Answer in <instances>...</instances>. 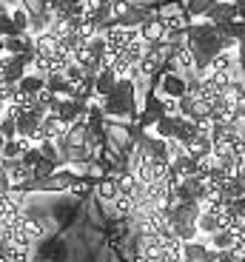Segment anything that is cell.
Masks as SVG:
<instances>
[{
	"label": "cell",
	"instance_id": "6da1fadb",
	"mask_svg": "<svg viewBox=\"0 0 245 262\" xmlns=\"http://www.w3.org/2000/svg\"><path fill=\"white\" fill-rule=\"evenodd\" d=\"M103 114L117 120H137V89L128 77L117 80V89L112 92V97L103 100Z\"/></svg>",
	"mask_w": 245,
	"mask_h": 262
},
{
	"label": "cell",
	"instance_id": "7a4b0ae2",
	"mask_svg": "<svg viewBox=\"0 0 245 262\" xmlns=\"http://www.w3.org/2000/svg\"><path fill=\"white\" fill-rule=\"evenodd\" d=\"M166 117V105H163V97L160 94H148L146 97V108L137 114V128L140 131H148Z\"/></svg>",
	"mask_w": 245,
	"mask_h": 262
},
{
	"label": "cell",
	"instance_id": "3957f363",
	"mask_svg": "<svg viewBox=\"0 0 245 262\" xmlns=\"http://www.w3.org/2000/svg\"><path fill=\"white\" fill-rule=\"evenodd\" d=\"M186 94H188L186 74H180V72H163V77H160V97L180 100V97H186Z\"/></svg>",
	"mask_w": 245,
	"mask_h": 262
},
{
	"label": "cell",
	"instance_id": "277c9868",
	"mask_svg": "<svg viewBox=\"0 0 245 262\" xmlns=\"http://www.w3.org/2000/svg\"><path fill=\"white\" fill-rule=\"evenodd\" d=\"M199 214H203L199 203H177L168 211V223L171 225H197Z\"/></svg>",
	"mask_w": 245,
	"mask_h": 262
},
{
	"label": "cell",
	"instance_id": "5b68a950",
	"mask_svg": "<svg viewBox=\"0 0 245 262\" xmlns=\"http://www.w3.org/2000/svg\"><path fill=\"white\" fill-rule=\"evenodd\" d=\"M140 32V40H143V43H148V46H154V43H163V40H166V26H163V20L157 17V14H154L151 20H146V23H143V26L137 29Z\"/></svg>",
	"mask_w": 245,
	"mask_h": 262
},
{
	"label": "cell",
	"instance_id": "8992f818",
	"mask_svg": "<svg viewBox=\"0 0 245 262\" xmlns=\"http://www.w3.org/2000/svg\"><path fill=\"white\" fill-rule=\"evenodd\" d=\"M57 117H60V123L66 125H74L77 120H86V103H77V100H63L60 103V108H57Z\"/></svg>",
	"mask_w": 245,
	"mask_h": 262
},
{
	"label": "cell",
	"instance_id": "52a82bcc",
	"mask_svg": "<svg viewBox=\"0 0 245 262\" xmlns=\"http://www.w3.org/2000/svg\"><path fill=\"white\" fill-rule=\"evenodd\" d=\"M183 259L186 262H214V251L208 243L194 239V243H183Z\"/></svg>",
	"mask_w": 245,
	"mask_h": 262
},
{
	"label": "cell",
	"instance_id": "ba28073f",
	"mask_svg": "<svg viewBox=\"0 0 245 262\" xmlns=\"http://www.w3.org/2000/svg\"><path fill=\"white\" fill-rule=\"evenodd\" d=\"M26 66H23V60L20 57H9L6 63L0 66V77H3V85H17L20 80L26 77Z\"/></svg>",
	"mask_w": 245,
	"mask_h": 262
},
{
	"label": "cell",
	"instance_id": "9c48e42d",
	"mask_svg": "<svg viewBox=\"0 0 245 262\" xmlns=\"http://www.w3.org/2000/svg\"><path fill=\"white\" fill-rule=\"evenodd\" d=\"M199 137V128L194 120H186L177 114V128H174V143H180L183 148H186L188 143H194V140Z\"/></svg>",
	"mask_w": 245,
	"mask_h": 262
},
{
	"label": "cell",
	"instance_id": "30bf717a",
	"mask_svg": "<svg viewBox=\"0 0 245 262\" xmlns=\"http://www.w3.org/2000/svg\"><path fill=\"white\" fill-rule=\"evenodd\" d=\"M63 134H66V125L60 123L57 114H46V117L40 120V140H54L57 143Z\"/></svg>",
	"mask_w": 245,
	"mask_h": 262
},
{
	"label": "cell",
	"instance_id": "8fae6325",
	"mask_svg": "<svg viewBox=\"0 0 245 262\" xmlns=\"http://www.w3.org/2000/svg\"><path fill=\"white\" fill-rule=\"evenodd\" d=\"M117 74L112 72V69H103V72L97 74V77H94V94H97V97H112V92L114 89H117Z\"/></svg>",
	"mask_w": 245,
	"mask_h": 262
},
{
	"label": "cell",
	"instance_id": "7c38bea8",
	"mask_svg": "<svg viewBox=\"0 0 245 262\" xmlns=\"http://www.w3.org/2000/svg\"><path fill=\"white\" fill-rule=\"evenodd\" d=\"M171 168L177 171L183 180H186V177H197V174H199V160H194L191 154L183 151V154H177V157L171 160Z\"/></svg>",
	"mask_w": 245,
	"mask_h": 262
},
{
	"label": "cell",
	"instance_id": "4fadbf2b",
	"mask_svg": "<svg viewBox=\"0 0 245 262\" xmlns=\"http://www.w3.org/2000/svg\"><path fill=\"white\" fill-rule=\"evenodd\" d=\"M32 43H34L37 57H52V54L60 49V40L54 37L52 32H43V34H37V37H32Z\"/></svg>",
	"mask_w": 245,
	"mask_h": 262
},
{
	"label": "cell",
	"instance_id": "5bb4252c",
	"mask_svg": "<svg viewBox=\"0 0 245 262\" xmlns=\"http://www.w3.org/2000/svg\"><path fill=\"white\" fill-rule=\"evenodd\" d=\"M222 228V214H211V211H203L199 214V220H197V231H199V236H211V234H217V231Z\"/></svg>",
	"mask_w": 245,
	"mask_h": 262
},
{
	"label": "cell",
	"instance_id": "9a60e30c",
	"mask_svg": "<svg viewBox=\"0 0 245 262\" xmlns=\"http://www.w3.org/2000/svg\"><path fill=\"white\" fill-rule=\"evenodd\" d=\"M206 20L211 23V26H217V23H228V20H237V3H217V6L206 14Z\"/></svg>",
	"mask_w": 245,
	"mask_h": 262
},
{
	"label": "cell",
	"instance_id": "2e32d148",
	"mask_svg": "<svg viewBox=\"0 0 245 262\" xmlns=\"http://www.w3.org/2000/svg\"><path fill=\"white\" fill-rule=\"evenodd\" d=\"M17 89H20V94L23 97H37L43 89H46V77H40V74H32V72H26V77L17 83Z\"/></svg>",
	"mask_w": 245,
	"mask_h": 262
},
{
	"label": "cell",
	"instance_id": "e0dca14e",
	"mask_svg": "<svg viewBox=\"0 0 245 262\" xmlns=\"http://www.w3.org/2000/svg\"><path fill=\"white\" fill-rule=\"evenodd\" d=\"M206 243L211 245V251H231L234 245H237V236H234L231 228H219L217 234L208 236Z\"/></svg>",
	"mask_w": 245,
	"mask_h": 262
},
{
	"label": "cell",
	"instance_id": "ac0fdd59",
	"mask_svg": "<svg viewBox=\"0 0 245 262\" xmlns=\"http://www.w3.org/2000/svg\"><path fill=\"white\" fill-rule=\"evenodd\" d=\"M217 6V0H186V17H191V23L194 20H206V14L211 12V9Z\"/></svg>",
	"mask_w": 245,
	"mask_h": 262
},
{
	"label": "cell",
	"instance_id": "d6986e66",
	"mask_svg": "<svg viewBox=\"0 0 245 262\" xmlns=\"http://www.w3.org/2000/svg\"><path fill=\"white\" fill-rule=\"evenodd\" d=\"M186 154H191L194 160H199V163H203V160H208V157H211V137L199 134L194 143L186 145Z\"/></svg>",
	"mask_w": 245,
	"mask_h": 262
},
{
	"label": "cell",
	"instance_id": "ffe728a7",
	"mask_svg": "<svg viewBox=\"0 0 245 262\" xmlns=\"http://www.w3.org/2000/svg\"><path fill=\"white\" fill-rule=\"evenodd\" d=\"M208 72H219V74H234L237 72V54L234 52H219L217 57H214L211 69Z\"/></svg>",
	"mask_w": 245,
	"mask_h": 262
},
{
	"label": "cell",
	"instance_id": "44dd1931",
	"mask_svg": "<svg viewBox=\"0 0 245 262\" xmlns=\"http://www.w3.org/2000/svg\"><path fill=\"white\" fill-rule=\"evenodd\" d=\"M146 54H148V43H143L140 37H137V40H131V43H128V46L123 49V57H126L131 66H140Z\"/></svg>",
	"mask_w": 245,
	"mask_h": 262
},
{
	"label": "cell",
	"instance_id": "7402d4cb",
	"mask_svg": "<svg viewBox=\"0 0 245 262\" xmlns=\"http://www.w3.org/2000/svg\"><path fill=\"white\" fill-rule=\"evenodd\" d=\"M3 254H6L9 262H32V248H29V245L6 243L3 245Z\"/></svg>",
	"mask_w": 245,
	"mask_h": 262
},
{
	"label": "cell",
	"instance_id": "603a6c76",
	"mask_svg": "<svg viewBox=\"0 0 245 262\" xmlns=\"http://www.w3.org/2000/svg\"><path fill=\"white\" fill-rule=\"evenodd\" d=\"M94 191H97V196L100 200H106V203H114L117 200V180L114 177H100V183L94 185Z\"/></svg>",
	"mask_w": 245,
	"mask_h": 262
},
{
	"label": "cell",
	"instance_id": "cb8c5ba5",
	"mask_svg": "<svg viewBox=\"0 0 245 262\" xmlns=\"http://www.w3.org/2000/svg\"><path fill=\"white\" fill-rule=\"evenodd\" d=\"M211 114H214V108H211V103H208V100H203V97H194L191 114H188L186 120H194V123H203V120H211Z\"/></svg>",
	"mask_w": 245,
	"mask_h": 262
},
{
	"label": "cell",
	"instance_id": "d4e9b609",
	"mask_svg": "<svg viewBox=\"0 0 245 262\" xmlns=\"http://www.w3.org/2000/svg\"><path fill=\"white\" fill-rule=\"evenodd\" d=\"M114 214L117 216H131L134 208H137V200L134 196H126V194H117V200H114Z\"/></svg>",
	"mask_w": 245,
	"mask_h": 262
},
{
	"label": "cell",
	"instance_id": "484cf974",
	"mask_svg": "<svg viewBox=\"0 0 245 262\" xmlns=\"http://www.w3.org/2000/svg\"><path fill=\"white\" fill-rule=\"evenodd\" d=\"M37 148H40V154H43V160H52L54 165H66V163H63V157H60L57 143H54V140H40Z\"/></svg>",
	"mask_w": 245,
	"mask_h": 262
},
{
	"label": "cell",
	"instance_id": "4316f807",
	"mask_svg": "<svg viewBox=\"0 0 245 262\" xmlns=\"http://www.w3.org/2000/svg\"><path fill=\"white\" fill-rule=\"evenodd\" d=\"M174 128H177V117H163L157 125H154V137L174 140Z\"/></svg>",
	"mask_w": 245,
	"mask_h": 262
},
{
	"label": "cell",
	"instance_id": "83f0119b",
	"mask_svg": "<svg viewBox=\"0 0 245 262\" xmlns=\"http://www.w3.org/2000/svg\"><path fill=\"white\" fill-rule=\"evenodd\" d=\"M117 191L120 194H126V196H134V191H137V180H134L131 171H123V174H117Z\"/></svg>",
	"mask_w": 245,
	"mask_h": 262
},
{
	"label": "cell",
	"instance_id": "f1b7e54d",
	"mask_svg": "<svg viewBox=\"0 0 245 262\" xmlns=\"http://www.w3.org/2000/svg\"><path fill=\"white\" fill-rule=\"evenodd\" d=\"M86 49H88V54H92V57H108V43H106V37H103V34H94V37L86 43Z\"/></svg>",
	"mask_w": 245,
	"mask_h": 262
},
{
	"label": "cell",
	"instance_id": "f546056e",
	"mask_svg": "<svg viewBox=\"0 0 245 262\" xmlns=\"http://www.w3.org/2000/svg\"><path fill=\"white\" fill-rule=\"evenodd\" d=\"M23 148H29L26 140H6V145H3V157L6 160H20V154H23Z\"/></svg>",
	"mask_w": 245,
	"mask_h": 262
},
{
	"label": "cell",
	"instance_id": "4dcf8cb0",
	"mask_svg": "<svg viewBox=\"0 0 245 262\" xmlns=\"http://www.w3.org/2000/svg\"><path fill=\"white\" fill-rule=\"evenodd\" d=\"M40 160H43V154H40L37 145H29V148H23V154H20V163L32 171H34V165H40Z\"/></svg>",
	"mask_w": 245,
	"mask_h": 262
},
{
	"label": "cell",
	"instance_id": "1f68e13d",
	"mask_svg": "<svg viewBox=\"0 0 245 262\" xmlns=\"http://www.w3.org/2000/svg\"><path fill=\"white\" fill-rule=\"evenodd\" d=\"M9 17H12L14 29H17L20 34H29V14L23 12V9H20V6H14L12 12H9Z\"/></svg>",
	"mask_w": 245,
	"mask_h": 262
},
{
	"label": "cell",
	"instance_id": "d6a6232c",
	"mask_svg": "<svg viewBox=\"0 0 245 262\" xmlns=\"http://www.w3.org/2000/svg\"><path fill=\"white\" fill-rule=\"evenodd\" d=\"M57 168L60 165H54L52 160H40V165H34V171H32V180H49Z\"/></svg>",
	"mask_w": 245,
	"mask_h": 262
},
{
	"label": "cell",
	"instance_id": "836d02e7",
	"mask_svg": "<svg viewBox=\"0 0 245 262\" xmlns=\"http://www.w3.org/2000/svg\"><path fill=\"white\" fill-rule=\"evenodd\" d=\"M0 134H3V140H17V125H14V117H9V114L0 117Z\"/></svg>",
	"mask_w": 245,
	"mask_h": 262
},
{
	"label": "cell",
	"instance_id": "e575fe53",
	"mask_svg": "<svg viewBox=\"0 0 245 262\" xmlns=\"http://www.w3.org/2000/svg\"><path fill=\"white\" fill-rule=\"evenodd\" d=\"M0 97H3V103H6V105H14L23 94H20L17 85H3V89H0Z\"/></svg>",
	"mask_w": 245,
	"mask_h": 262
},
{
	"label": "cell",
	"instance_id": "d590c367",
	"mask_svg": "<svg viewBox=\"0 0 245 262\" xmlns=\"http://www.w3.org/2000/svg\"><path fill=\"white\" fill-rule=\"evenodd\" d=\"M20 9L26 14H37V12H49L43 0H20Z\"/></svg>",
	"mask_w": 245,
	"mask_h": 262
},
{
	"label": "cell",
	"instance_id": "8d00e7d4",
	"mask_svg": "<svg viewBox=\"0 0 245 262\" xmlns=\"http://www.w3.org/2000/svg\"><path fill=\"white\" fill-rule=\"evenodd\" d=\"M128 9H131V3H128V0H112V14L114 17H123V14L128 12Z\"/></svg>",
	"mask_w": 245,
	"mask_h": 262
},
{
	"label": "cell",
	"instance_id": "74e56055",
	"mask_svg": "<svg viewBox=\"0 0 245 262\" xmlns=\"http://www.w3.org/2000/svg\"><path fill=\"white\" fill-rule=\"evenodd\" d=\"M231 40H234V43L245 40V23H242V20H234V23H231Z\"/></svg>",
	"mask_w": 245,
	"mask_h": 262
},
{
	"label": "cell",
	"instance_id": "f35d334b",
	"mask_svg": "<svg viewBox=\"0 0 245 262\" xmlns=\"http://www.w3.org/2000/svg\"><path fill=\"white\" fill-rule=\"evenodd\" d=\"M46 3L49 12H60V9H66V0H43Z\"/></svg>",
	"mask_w": 245,
	"mask_h": 262
},
{
	"label": "cell",
	"instance_id": "ab89813d",
	"mask_svg": "<svg viewBox=\"0 0 245 262\" xmlns=\"http://www.w3.org/2000/svg\"><path fill=\"white\" fill-rule=\"evenodd\" d=\"M234 236H237V245H242V248H245V220L239 223V228L234 231Z\"/></svg>",
	"mask_w": 245,
	"mask_h": 262
},
{
	"label": "cell",
	"instance_id": "60d3db41",
	"mask_svg": "<svg viewBox=\"0 0 245 262\" xmlns=\"http://www.w3.org/2000/svg\"><path fill=\"white\" fill-rule=\"evenodd\" d=\"M6 60H9V52H6V40L0 37V66L6 63Z\"/></svg>",
	"mask_w": 245,
	"mask_h": 262
},
{
	"label": "cell",
	"instance_id": "b9f144b4",
	"mask_svg": "<svg viewBox=\"0 0 245 262\" xmlns=\"http://www.w3.org/2000/svg\"><path fill=\"white\" fill-rule=\"evenodd\" d=\"M237 20L245 23V0H237Z\"/></svg>",
	"mask_w": 245,
	"mask_h": 262
},
{
	"label": "cell",
	"instance_id": "7bdbcfd3",
	"mask_svg": "<svg viewBox=\"0 0 245 262\" xmlns=\"http://www.w3.org/2000/svg\"><path fill=\"white\" fill-rule=\"evenodd\" d=\"M0 3H3V6H6V9H9V12H12V9H14V6H20V0H0Z\"/></svg>",
	"mask_w": 245,
	"mask_h": 262
},
{
	"label": "cell",
	"instance_id": "ee69618b",
	"mask_svg": "<svg viewBox=\"0 0 245 262\" xmlns=\"http://www.w3.org/2000/svg\"><path fill=\"white\" fill-rule=\"evenodd\" d=\"M6 114V103H3V97H0V117Z\"/></svg>",
	"mask_w": 245,
	"mask_h": 262
},
{
	"label": "cell",
	"instance_id": "f6af8a7d",
	"mask_svg": "<svg viewBox=\"0 0 245 262\" xmlns=\"http://www.w3.org/2000/svg\"><path fill=\"white\" fill-rule=\"evenodd\" d=\"M3 14H9V9L3 6V3H0V17H3Z\"/></svg>",
	"mask_w": 245,
	"mask_h": 262
},
{
	"label": "cell",
	"instance_id": "bcb514c9",
	"mask_svg": "<svg viewBox=\"0 0 245 262\" xmlns=\"http://www.w3.org/2000/svg\"><path fill=\"white\" fill-rule=\"evenodd\" d=\"M86 3H108V0H86Z\"/></svg>",
	"mask_w": 245,
	"mask_h": 262
},
{
	"label": "cell",
	"instance_id": "7dc6e473",
	"mask_svg": "<svg viewBox=\"0 0 245 262\" xmlns=\"http://www.w3.org/2000/svg\"><path fill=\"white\" fill-rule=\"evenodd\" d=\"M217 3H237V0H217Z\"/></svg>",
	"mask_w": 245,
	"mask_h": 262
},
{
	"label": "cell",
	"instance_id": "c3c4849f",
	"mask_svg": "<svg viewBox=\"0 0 245 262\" xmlns=\"http://www.w3.org/2000/svg\"><path fill=\"white\" fill-rule=\"evenodd\" d=\"M242 128H245V120H242Z\"/></svg>",
	"mask_w": 245,
	"mask_h": 262
},
{
	"label": "cell",
	"instance_id": "681fc988",
	"mask_svg": "<svg viewBox=\"0 0 245 262\" xmlns=\"http://www.w3.org/2000/svg\"><path fill=\"white\" fill-rule=\"evenodd\" d=\"M180 262H186V259H180Z\"/></svg>",
	"mask_w": 245,
	"mask_h": 262
}]
</instances>
